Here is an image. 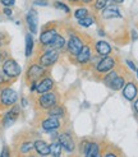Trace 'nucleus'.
<instances>
[{
    "label": "nucleus",
    "instance_id": "31",
    "mask_svg": "<svg viewBox=\"0 0 138 157\" xmlns=\"http://www.w3.org/2000/svg\"><path fill=\"white\" fill-rule=\"evenodd\" d=\"M54 6H55V8H59V9H61V10H64V12L68 13V14H69V12H71V9L68 8V5H65V4H63V3H60V2H55V3H54Z\"/></svg>",
    "mask_w": 138,
    "mask_h": 157
},
{
    "label": "nucleus",
    "instance_id": "23",
    "mask_svg": "<svg viewBox=\"0 0 138 157\" xmlns=\"http://www.w3.org/2000/svg\"><path fill=\"white\" fill-rule=\"evenodd\" d=\"M61 150H63V147H61V144L59 143V140L58 142H52L50 144V155L52 156H60L61 155Z\"/></svg>",
    "mask_w": 138,
    "mask_h": 157
},
{
    "label": "nucleus",
    "instance_id": "8",
    "mask_svg": "<svg viewBox=\"0 0 138 157\" xmlns=\"http://www.w3.org/2000/svg\"><path fill=\"white\" fill-rule=\"evenodd\" d=\"M56 35H58V31H56L55 27L50 28V27L46 26L45 29L42 31L41 36H40V44L41 45H45V46H50L51 42H52V40L55 38Z\"/></svg>",
    "mask_w": 138,
    "mask_h": 157
},
{
    "label": "nucleus",
    "instance_id": "25",
    "mask_svg": "<svg viewBox=\"0 0 138 157\" xmlns=\"http://www.w3.org/2000/svg\"><path fill=\"white\" fill-rule=\"evenodd\" d=\"M94 22H95L94 15H90V14L87 15V17H84V18H82V19H79V21H78L79 26H82V27H86V28H88L90 26L94 25Z\"/></svg>",
    "mask_w": 138,
    "mask_h": 157
},
{
    "label": "nucleus",
    "instance_id": "4",
    "mask_svg": "<svg viewBox=\"0 0 138 157\" xmlns=\"http://www.w3.org/2000/svg\"><path fill=\"white\" fill-rule=\"evenodd\" d=\"M59 59V50H55V49H50V50H46L41 56L38 59L40 64L42 67H51L52 64H55Z\"/></svg>",
    "mask_w": 138,
    "mask_h": 157
},
{
    "label": "nucleus",
    "instance_id": "43",
    "mask_svg": "<svg viewBox=\"0 0 138 157\" xmlns=\"http://www.w3.org/2000/svg\"><path fill=\"white\" fill-rule=\"evenodd\" d=\"M113 2H114V3H119V4H120V3L124 2V0H113Z\"/></svg>",
    "mask_w": 138,
    "mask_h": 157
},
{
    "label": "nucleus",
    "instance_id": "12",
    "mask_svg": "<svg viewBox=\"0 0 138 157\" xmlns=\"http://www.w3.org/2000/svg\"><path fill=\"white\" fill-rule=\"evenodd\" d=\"M26 22L28 25V28L31 31V33H37V22H38V15L37 12L35 9H31L27 13V17H26Z\"/></svg>",
    "mask_w": 138,
    "mask_h": 157
},
{
    "label": "nucleus",
    "instance_id": "22",
    "mask_svg": "<svg viewBox=\"0 0 138 157\" xmlns=\"http://www.w3.org/2000/svg\"><path fill=\"white\" fill-rule=\"evenodd\" d=\"M32 51H33V38L32 35L28 33L26 36V56H31Z\"/></svg>",
    "mask_w": 138,
    "mask_h": 157
},
{
    "label": "nucleus",
    "instance_id": "2",
    "mask_svg": "<svg viewBox=\"0 0 138 157\" xmlns=\"http://www.w3.org/2000/svg\"><path fill=\"white\" fill-rule=\"evenodd\" d=\"M3 73L8 78H17L21 74V67L15 60L6 59L3 64Z\"/></svg>",
    "mask_w": 138,
    "mask_h": 157
},
{
    "label": "nucleus",
    "instance_id": "35",
    "mask_svg": "<svg viewBox=\"0 0 138 157\" xmlns=\"http://www.w3.org/2000/svg\"><path fill=\"white\" fill-rule=\"evenodd\" d=\"M6 75L3 73V72H0V84H4L5 82H6Z\"/></svg>",
    "mask_w": 138,
    "mask_h": 157
},
{
    "label": "nucleus",
    "instance_id": "17",
    "mask_svg": "<svg viewBox=\"0 0 138 157\" xmlns=\"http://www.w3.org/2000/svg\"><path fill=\"white\" fill-rule=\"evenodd\" d=\"M137 92H138L137 86H136L134 83L130 82V83H128V84H125V86H124V90H123V96H124L127 100L132 101V100H134V98H136Z\"/></svg>",
    "mask_w": 138,
    "mask_h": 157
},
{
    "label": "nucleus",
    "instance_id": "37",
    "mask_svg": "<svg viewBox=\"0 0 138 157\" xmlns=\"http://www.w3.org/2000/svg\"><path fill=\"white\" fill-rule=\"evenodd\" d=\"M127 64H128V67H129L130 69H132V70H137V69H136V65H134L130 60H127Z\"/></svg>",
    "mask_w": 138,
    "mask_h": 157
},
{
    "label": "nucleus",
    "instance_id": "38",
    "mask_svg": "<svg viewBox=\"0 0 138 157\" xmlns=\"http://www.w3.org/2000/svg\"><path fill=\"white\" fill-rule=\"evenodd\" d=\"M2 157H5V156H9V151H8V148L6 147H4V150H3V152H2V155H0Z\"/></svg>",
    "mask_w": 138,
    "mask_h": 157
},
{
    "label": "nucleus",
    "instance_id": "5",
    "mask_svg": "<svg viewBox=\"0 0 138 157\" xmlns=\"http://www.w3.org/2000/svg\"><path fill=\"white\" fill-rule=\"evenodd\" d=\"M58 102V97L55 93L52 92H45V93H41L40 98H38V104L42 109H50L54 105H56Z\"/></svg>",
    "mask_w": 138,
    "mask_h": 157
},
{
    "label": "nucleus",
    "instance_id": "7",
    "mask_svg": "<svg viewBox=\"0 0 138 157\" xmlns=\"http://www.w3.org/2000/svg\"><path fill=\"white\" fill-rule=\"evenodd\" d=\"M67 48H68L67 49L68 52L71 54V55H73V56H75V55L78 54L82 50V48H83L82 38L79 36H75V35L71 36V38H69V41H68V46H67Z\"/></svg>",
    "mask_w": 138,
    "mask_h": 157
},
{
    "label": "nucleus",
    "instance_id": "29",
    "mask_svg": "<svg viewBox=\"0 0 138 157\" xmlns=\"http://www.w3.org/2000/svg\"><path fill=\"white\" fill-rule=\"evenodd\" d=\"M117 75H118V74H117V72H114L113 69L110 70V72H107V74L104 77V82H105V84L107 86V84H109V83H110V82H111V81L114 79V78L117 77Z\"/></svg>",
    "mask_w": 138,
    "mask_h": 157
},
{
    "label": "nucleus",
    "instance_id": "19",
    "mask_svg": "<svg viewBox=\"0 0 138 157\" xmlns=\"http://www.w3.org/2000/svg\"><path fill=\"white\" fill-rule=\"evenodd\" d=\"M65 114V109L61 106V105H54L52 107H50V111H49V116H55V117H60L64 116Z\"/></svg>",
    "mask_w": 138,
    "mask_h": 157
},
{
    "label": "nucleus",
    "instance_id": "39",
    "mask_svg": "<svg viewBox=\"0 0 138 157\" xmlns=\"http://www.w3.org/2000/svg\"><path fill=\"white\" fill-rule=\"evenodd\" d=\"M79 2H82L83 4H91V3H94V0H79Z\"/></svg>",
    "mask_w": 138,
    "mask_h": 157
},
{
    "label": "nucleus",
    "instance_id": "9",
    "mask_svg": "<svg viewBox=\"0 0 138 157\" xmlns=\"http://www.w3.org/2000/svg\"><path fill=\"white\" fill-rule=\"evenodd\" d=\"M114 65H115L114 58L109 56V55H106V56H104L101 60L97 63L96 70L98 73H107V72H110V70L114 68Z\"/></svg>",
    "mask_w": 138,
    "mask_h": 157
},
{
    "label": "nucleus",
    "instance_id": "28",
    "mask_svg": "<svg viewBox=\"0 0 138 157\" xmlns=\"http://www.w3.org/2000/svg\"><path fill=\"white\" fill-rule=\"evenodd\" d=\"M32 148H33V142H31V140H27V142H25V143L21 146L19 151H21V153H27V152H29V151H32Z\"/></svg>",
    "mask_w": 138,
    "mask_h": 157
},
{
    "label": "nucleus",
    "instance_id": "3",
    "mask_svg": "<svg viewBox=\"0 0 138 157\" xmlns=\"http://www.w3.org/2000/svg\"><path fill=\"white\" fill-rule=\"evenodd\" d=\"M46 73V69L45 67H42L41 64H32L28 70H27V74H26V78L28 82H37L38 79H41V78L45 75Z\"/></svg>",
    "mask_w": 138,
    "mask_h": 157
},
{
    "label": "nucleus",
    "instance_id": "1",
    "mask_svg": "<svg viewBox=\"0 0 138 157\" xmlns=\"http://www.w3.org/2000/svg\"><path fill=\"white\" fill-rule=\"evenodd\" d=\"M18 100V95L13 88L10 87H5L0 91V104L3 107L8 106H13Z\"/></svg>",
    "mask_w": 138,
    "mask_h": 157
},
{
    "label": "nucleus",
    "instance_id": "33",
    "mask_svg": "<svg viewBox=\"0 0 138 157\" xmlns=\"http://www.w3.org/2000/svg\"><path fill=\"white\" fill-rule=\"evenodd\" d=\"M0 3L4 6H13L15 4V0H0Z\"/></svg>",
    "mask_w": 138,
    "mask_h": 157
},
{
    "label": "nucleus",
    "instance_id": "13",
    "mask_svg": "<svg viewBox=\"0 0 138 157\" xmlns=\"http://www.w3.org/2000/svg\"><path fill=\"white\" fill-rule=\"evenodd\" d=\"M75 59L78 64H87L91 60V46L88 45H83L82 50L75 55Z\"/></svg>",
    "mask_w": 138,
    "mask_h": 157
},
{
    "label": "nucleus",
    "instance_id": "32",
    "mask_svg": "<svg viewBox=\"0 0 138 157\" xmlns=\"http://www.w3.org/2000/svg\"><path fill=\"white\" fill-rule=\"evenodd\" d=\"M6 41H8V36L4 32H0V48H2L3 45H5Z\"/></svg>",
    "mask_w": 138,
    "mask_h": 157
},
{
    "label": "nucleus",
    "instance_id": "18",
    "mask_svg": "<svg viewBox=\"0 0 138 157\" xmlns=\"http://www.w3.org/2000/svg\"><path fill=\"white\" fill-rule=\"evenodd\" d=\"M95 50L98 55H102V56H106L111 52V46L105 42V41H97L95 44Z\"/></svg>",
    "mask_w": 138,
    "mask_h": 157
},
{
    "label": "nucleus",
    "instance_id": "44",
    "mask_svg": "<svg viewBox=\"0 0 138 157\" xmlns=\"http://www.w3.org/2000/svg\"><path fill=\"white\" fill-rule=\"evenodd\" d=\"M0 60H2V54H0Z\"/></svg>",
    "mask_w": 138,
    "mask_h": 157
},
{
    "label": "nucleus",
    "instance_id": "26",
    "mask_svg": "<svg viewBox=\"0 0 138 157\" xmlns=\"http://www.w3.org/2000/svg\"><path fill=\"white\" fill-rule=\"evenodd\" d=\"M88 14H90L88 9H86V8H78V9L74 12V17L77 18V21H79V19H82L84 17H87Z\"/></svg>",
    "mask_w": 138,
    "mask_h": 157
},
{
    "label": "nucleus",
    "instance_id": "10",
    "mask_svg": "<svg viewBox=\"0 0 138 157\" xmlns=\"http://www.w3.org/2000/svg\"><path fill=\"white\" fill-rule=\"evenodd\" d=\"M59 143L61 144V147H63L67 152H73L75 150L74 140H73L72 136L68 134V133H63V134L59 136Z\"/></svg>",
    "mask_w": 138,
    "mask_h": 157
},
{
    "label": "nucleus",
    "instance_id": "27",
    "mask_svg": "<svg viewBox=\"0 0 138 157\" xmlns=\"http://www.w3.org/2000/svg\"><path fill=\"white\" fill-rule=\"evenodd\" d=\"M109 0H94V9L95 10H102L107 5Z\"/></svg>",
    "mask_w": 138,
    "mask_h": 157
},
{
    "label": "nucleus",
    "instance_id": "42",
    "mask_svg": "<svg viewBox=\"0 0 138 157\" xmlns=\"http://www.w3.org/2000/svg\"><path fill=\"white\" fill-rule=\"evenodd\" d=\"M69 2H71L72 4H77V3H78V2H79V0H69Z\"/></svg>",
    "mask_w": 138,
    "mask_h": 157
},
{
    "label": "nucleus",
    "instance_id": "40",
    "mask_svg": "<svg viewBox=\"0 0 138 157\" xmlns=\"http://www.w3.org/2000/svg\"><path fill=\"white\" fill-rule=\"evenodd\" d=\"M134 109H136V111L138 113V98H137V101L134 102Z\"/></svg>",
    "mask_w": 138,
    "mask_h": 157
},
{
    "label": "nucleus",
    "instance_id": "16",
    "mask_svg": "<svg viewBox=\"0 0 138 157\" xmlns=\"http://www.w3.org/2000/svg\"><path fill=\"white\" fill-rule=\"evenodd\" d=\"M102 18L105 19H113V18H121V14L117 6L110 5V6H105L102 9Z\"/></svg>",
    "mask_w": 138,
    "mask_h": 157
},
{
    "label": "nucleus",
    "instance_id": "11",
    "mask_svg": "<svg viewBox=\"0 0 138 157\" xmlns=\"http://www.w3.org/2000/svg\"><path fill=\"white\" fill-rule=\"evenodd\" d=\"M41 127L45 132H52V130H56L60 128V120L59 117H55V116H49L42 121Z\"/></svg>",
    "mask_w": 138,
    "mask_h": 157
},
{
    "label": "nucleus",
    "instance_id": "14",
    "mask_svg": "<svg viewBox=\"0 0 138 157\" xmlns=\"http://www.w3.org/2000/svg\"><path fill=\"white\" fill-rule=\"evenodd\" d=\"M35 151L40 155V156H49L50 155V146L42 139H37L33 143Z\"/></svg>",
    "mask_w": 138,
    "mask_h": 157
},
{
    "label": "nucleus",
    "instance_id": "41",
    "mask_svg": "<svg viewBox=\"0 0 138 157\" xmlns=\"http://www.w3.org/2000/svg\"><path fill=\"white\" fill-rule=\"evenodd\" d=\"M132 36H133V40H137V33L134 32V31L132 32Z\"/></svg>",
    "mask_w": 138,
    "mask_h": 157
},
{
    "label": "nucleus",
    "instance_id": "15",
    "mask_svg": "<svg viewBox=\"0 0 138 157\" xmlns=\"http://www.w3.org/2000/svg\"><path fill=\"white\" fill-rule=\"evenodd\" d=\"M52 87H54V81L51 79L50 77H45L44 79L37 84L36 91H37V93H40V95H41V93H45V92L51 91Z\"/></svg>",
    "mask_w": 138,
    "mask_h": 157
},
{
    "label": "nucleus",
    "instance_id": "36",
    "mask_svg": "<svg viewBox=\"0 0 138 157\" xmlns=\"http://www.w3.org/2000/svg\"><path fill=\"white\" fill-rule=\"evenodd\" d=\"M4 14H6V15H12V9L9 6H5L4 8Z\"/></svg>",
    "mask_w": 138,
    "mask_h": 157
},
{
    "label": "nucleus",
    "instance_id": "21",
    "mask_svg": "<svg viewBox=\"0 0 138 157\" xmlns=\"http://www.w3.org/2000/svg\"><path fill=\"white\" fill-rule=\"evenodd\" d=\"M64 45H65V38L61 36V35H56L55 38L52 40L51 42V48L52 49H55V50H60V49H63L64 48Z\"/></svg>",
    "mask_w": 138,
    "mask_h": 157
},
{
    "label": "nucleus",
    "instance_id": "20",
    "mask_svg": "<svg viewBox=\"0 0 138 157\" xmlns=\"http://www.w3.org/2000/svg\"><path fill=\"white\" fill-rule=\"evenodd\" d=\"M107 86H109V87H110L111 90H114V91H119V90L123 88V86H124V78L117 75Z\"/></svg>",
    "mask_w": 138,
    "mask_h": 157
},
{
    "label": "nucleus",
    "instance_id": "30",
    "mask_svg": "<svg viewBox=\"0 0 138 157\" xmlns=\"http://www.w3.org/2000/svg\"><path fill=\"white\" fill-rule=\"evenodd\" d=\"M90 147H91V142H88V140H84V142H82V147H81V150H82V153L84 156H87L88 151H90Z\"/></svg>",
    "mask_w": 138,
    "mask_h": 157
},
{
    "label": "nucleus",
    "instance_id": "24",
    "mask_svg": "<svg viewBox=\"0 0 138 157\" xmlns=\"http://www.w3.org/2000/svg\"><path fill=\"white\" fill-rule=\"evenodd\" d=\"M101 148H100V146L97 143H91V147H90V151L87 153L88 157H98L101 156Z\"/></svg>",
    "mask_w": 138,
    "mask_h": 157
},
{
    "label": "nucleus",
    "instance_id": "34",
    "mask_svg": "<svg viewBox=\"0 0 138 157\" xmlns=\"http://www.w3.org/2000/svg\"><path fill=\"white\" fill-rule=\"evenodd\" d=\"M49 4L48 0H36L35 2V5H41V6H46Z\"/></svg>",
    "mask_w": 138,
    "mask_h": 157
},
{
    "label": "nucleus",
    "instance_id": "6",
    "mask_svg": "<svg viewBox=\"0 0 138 157\" xmlns=\"http://www.w3.org/2000/svg\"><path fill=\"white\" fill-rule=\"evenodd\" d=\"M19 114H21V107L14 104L13 107L4 115V117H3V125H4L5 128H8V127H10V125H13V124L15 123V120L18 119Z\"/></svg>",
    "mask_w": 138,
    "mask_h": 157
}]
</instances>
